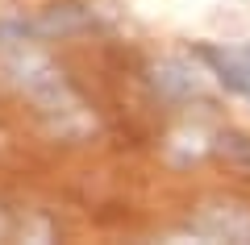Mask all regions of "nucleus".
Instances as JSON below:
<instances>
[{
  "mask_svg": "<svg viewBox=\"0 0 250 245\" xmlns=\"http://www.w3.org/2000/svg\"><path fill=\"white\" fill-rule=\"evenodd\" d=\"M4 50H9L4 54V75L34 100V108L54 125V133L80 137V133L88 129V116H83V104H80V96L71 92V83L62 79V71L54 67L46 54L29 50L25 42L4 46Z\"/></svg>",
  "mask_w": 250,
  "mask_h": 245,
  "instance_id": "1",
  "label": "nucleus"
},
{
  "mask_svg": "<svg viewBox=\"0 0 250 245\" xmlns=\"http://www.w3.org/2000/svg\"><path fill=\"white\" fill-rule=\"evenodd\" d=\"M188 233L200 237V241H250V208L233 200L205 204L188 220Z\"/></svg>",
  "mask_w": 250,
  "mask_h": 245,
  "instance_id": "2",
  "label": "nucleus"
},
{
  "mask_svg": "<svg viewBox=\"0 0 250 245\" xmlns=\"http://www.w3.org/2000/svg\"><path fill=\"white\" fill-rule=\"evenodd\" d=\"M200 62L225 92L242 96L250 104V42L238 46H200Z\"/></svg>",
  "mask_w": 250,
  "mask_h": 245,
  "instance_id": "3",
  "label": "nucleus"
},
{
  "mask_svg": "<svg viewBox=\"0 0 250 245\" xmlns=\"http://www.w3.org/2000/svg\"><path fill=\"white\" fill-rule=\"evenodd\" d=\"M150 83L163 92L167 100H200L205 92V75L188 58H163L150 67Z\"/></svg>",
  "mask_w": 250,
  "mask_h": 245,
  "instance_id": "4",
  "label": "nucleus"
}]
</instances>
